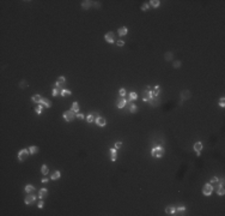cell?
<instances>
[{
    "mask_svg": "<svg viewBox=\"0 0 225 216\" xmlns=\"http://www.w3.org/2000/svg\"><path fill=\"white\" fill-rule=\"evenodd\" d=\"M172 57H174V55H172V53L168 52V53L165 54V60H166V61H169V60H171V59H172Z\"/></svg>",
    "mask_w": 225,
    "mask_h": 216,
    "instance_id": "36",
    "label": "cell"
},
{
    "mask_svg": "<svg viewBox=\"0 0 225 216\" xmlns=\"http://www.w3.org/2000/svg\"><path fill=\"white\" fill-rule=\"evenodd\" d=\"M129 98H130V101L136 100V98H138V94L134 93V91H133V93H130V94H129Z\"/></svg>",
    "mask_w": 225,
    "mask_h": 216,
    "instance_id": "34",
    "label": "cell"
},
{
    "mask_svg": "<svg viewBox=\"0 0 225 216\" xmlns=\"http://www.w3.org/2000/svg\"><path fill=\"white\" fill-rule=\"evenodd\" d=\"M145 90H151V87H150V85H146V87H145Z\"/></svg>",
    "mask_w": 225,
    "mask_h": 216,
    "instance_id": "49",
    "label": "cell"
},
{
    "mask_svg": "<svg viewBox=\"0 0 225 216\" xmlns=\"http://www.w3.org/2000/svg\"><path fill=\"white\" fill-rule=\"evenodd\" d=\"M191 96H192V94H191L189 90H184V91H182V94H181V98H182V101L188 100Z\"/></svg>",
    "mask_w": 225,
    "mask_h": 216,
    "instance_id": "16",
    "label": "cell"
},
{
    "mask_svg": "<svg viewBox=\"0 0 225 216\" xmlns=\"http://www.w3.org/2000/svg\"><path fill=\"white\" fill-rule=\"evenodd\" d=\"M149 102H150V106H151V107H158V106L161 104V100H159L158 97H155V96H153V98H151Z\"/></svg>",
    "mask_w": 225,
    "mask_h": 216,
    "instance_id": "10",
    "label": "cell"
},
{
    "mask_svg": "<svg viewBox=\"0 0 225 216\" xmlns=\"http://www.w3.org/2000/svg\"><path fill=\"white\" fill-rule=\"evenodd\" d=\"M42 98H43V97H42L41 95H38V94H36V95H34V96H32V98H31V100H32V101H34V102H36V103H41V101H42Z\"/></svg>",
    "mask_w": 225,
    "mask_h": 216,
    "instance_id": "22",
    "label": "cell"
},
{
    "mask_svg": "<svg viewBox=\"0 0 225 216\" xmlns=\"http://www.w3.org/2000/svg\"><path fill=\"white\" fill-rule=\"evenodd\" d=\"M151 98H153L152 91H151V90H144V93H143V100H144L145 102H149Z\"/></svg>",
    "mask_w": 225,
    "mask_h": 216,
    "instance_id": "7",
    "label": "cell"
},
{
    "mask_svg": "<svg viewBox=\"0 0 225 216\" xmlns=\"http://www.w3.org/2000/svg\"><path fill=\"white\" fill-rule=\"evenodd\" d=\"M96 124L99 126V127H104V126H105V124H107V120H105V118L99 117L98 119H96Z\"/></svg>",
    "mask_w": 225,
    "mask_h": 216,
    "instance_id": "12",
    "label": "cell"
},
{
    "mask_svg": "<svg viewBox=\"0 0 225 216\" xmlns=\"http://www.w3.org/2000/svg\"><path fill=\"white\" fill-rule=\"evenodd\" d=\"M181 66V61H175L174 62V67L175 68H177V67H180Z\"/></svg>",
    "mask_w": 225,
    "mask_h": 216,
    "instance_id": "46",
    "label": "cell"
},
{
    "mask_svg": "<svg viewBox=\"0 0 225 216\" xmlns=\"http://www.w3.org/2000/svg\"><path fill=\"white\" fill-rule=\"evenodd\" d=\"M41 104L43 106V107H46V108H49L50 106H52V101L50 100H48V98H42V101H41Z\"/></svg>",
    "mask_w": 225,
    "mask_h": 216,
    "instance_id": "15",
    "label": "cell"
},
{
    "mask_svg": "<svg viewBox=\"0 0 225 216\" xmlns=\"http://www.w3.org/2000/svg\"><path fill=\"white\" fill-rule=\"evenodd\" d=\"M42 183H43V184H47V183H48V178H43V179H42Z\"/></svg>",
    "mask_w": 225,
    "mask_h": 216,
    "instance_id": "47",
    "label": "cell"
},
{
    "mask_svg": "<svg viewBox=\"0 0 225 216\" xmlns=\"http://www.w3.org/2000/svg\"><path fill=\"white\" fill-rule=\"evenodd\" d=\"M29 154H30V151H29V150H27V149H22V150L18 153V160H19L20 162L25 161V160L28 158Z\"/></svg>",
    "mask_w": 225,
    "mask_h": 216,
    "instance_id": "3",
    "label": "cell"
},
{
    "mask_svg": "<svg viewBox=\"0 0 225 216\" xmlns=\"http://www.w3.org/2000/svg\"><path fill=\"white\" fill-rule=\"evenodd\" d=\"M92 6V1H89V0H85V1H83L82 2V7L83 8H85V10H88V8H90Z\"/></svg>",
    "mask_w": 225,
    "mask_h": 216,
    "instance_id": "18",
    "label": "cell"
},
{
    "mask_svg": "<svg viewBox=\"0 0 225 216\" xmlns=\"http://www.w3.org/2000/svg\"><path fill=\"white\" fill-rule=\"evenodd\" d=\"M129 112L130 113H136L138 112V107L135 104H129Z\"/></svg>",
    "mask_w": 225,
    "mask_h": 216,
    "instance_id": "31",
    "label": "cell"
},
{
    "mask_svg": "<svg viewBox=\"0 0 225 216\" xmlns=\"http://www.w3.org/2000/svg\"><path fill=\"white\" fill-rule=\"evenodd\" d=\"M149 7H150V4L149 2H144L141 5V11H146V10H149Z\"/></svg>",
    "mask_w": 225,
    "mask_h": 216,
    "instance_id": "35",
    "label": "cell"
},
{
    "mask_svg": "<svg viewBox=\"0 0 225 216\" xmlns=\"http://www.w3.org/2000/svg\"><path fill=\"white\" fill-rule=\"evenodd\" d=\"M119 95H120L121 97H125V96H126V89H125V88H121V89L119 90Z\"/></svg>",
    "mask_w": 225,
    "mask_h": 216,
    "instance_id": "38",
    "label": "cell"
},
{
    "mask_svg": "<svg viewBox=\"0 0 225 216\" xmlns=\"http://www.w3.org/2000/svg\"><path fill=\"white\" fill-rule=\"evenodd\" d=\"M218 181H219V179H218L217 177H213V178L211 179L210 184H211V185H214V184H218Z\"/></svg>",
    "mask_w": 225,
    "mask_h": 216,
    "instance_id": "37",
    "label": "cell"
},
{
    "mask_svg": "<svg viewBox=\"0 0 225 216\" xmlns=\"http://www.w3.org/2000/svg\"><path fill=\"white\" fill-rule=\"evenodd\" d=\"M159 4H161L159 0H151V1H150V5H151L152 7H158Z\"/></svg>",
    "mask_w": 225,
    "mask_h": 216,
    "instance_id": "29",
    "label": "cell"
},
{
    "mask_svg": "<svg viewBox=\"0 0 225 216\" xmlns=\"http://www.w3.org/2000/svg\"><path fill=\"white\" fill-rule=\"evenodd\" d=\"M47 194H48V190H47V188H41V190L38 191V197H40V199L46 198Z\"/></svg>",
    "mask_w": 225,
    "mask_h": 216,
    "instance_id": "13",
    "label": "cell"
},
{
    "mask_svg": "<svg viewBox=\"0 0 225 216\" xmlns=\"http://www.w3.org/2000/svg\"><path fill=\"white\" fill-rule=\"evenodd\" d=\"M41 172H42V174H43V175H48V173H49L48 166L43 164V166H42V168H41Z\"/></svg>",
    "mask_w": 225,
    "mask_h": 216,
    "instance_id": "27",
    "label": "cell"
},
{
    "mask_svg": "<svg viewBox=\"0 0 225 216\" xmlns=\"http://www.w3.org/2000/svg\"><path fill=\"white\" fill-rule=\"evenodd\" d=\"M90 114H91V115H92V118H94V119H95V120H96V119H98V118H99V117H101V115H99V113H98V112H91V113H90Z\"/></svg>",
    "mask_w": 225,
    "mask_h": 216,
    "instance_id": "39",
    "label": "cell"
},
{
    "mask_svg": "<svg viewBox=\"0 0 225 216\" xmlns=\"http://www.w3.org/2000/svg\"><path fill=\"white\" fill-rule=\"evenodd\" d=\"M65 84H66V78L64 76H60L55 83V87L56 88H60V89H65Z\"/></svg>",
    "mask_w": 225,
    "mask_h": 216,
    "instance_id": "6",
    "label": "cell"
},
{
    "mask_svg": "<svg viewBox=\"0 0 225 216\" xmlns=\"http://www.w3.org/2000/svg\"><path fill=\"white\" fill-rule=\"evenodd\" d=\"M212 192H213V185L206 184V185L202 187V194L204 196H211Z\"/></svg>",
    "mask_w": 225,
    "mask_h": 216,
    "instance_id": "4",
    "label": "cell"
},
{
    "mask_svg": "<svg viewBox=\"0 0 225 216\" xmlns=\"http://www.w3.org/2000/svg\"><path fill=\"white\" fill-rule=\"evenodd\" d=\"M224 98H225V97H220V102H219V106H220V107H224V106H225Z\"/></svg>",
    "mask_w": 225,
    "mask_h": 216,
    "instance_id": "43",
    "label": "cell"
},
{
    "mask_svg": "<svg viewBox=\"0 0 225 216\" xmlns=\"http://www.w3.org/2000/svg\"><path fill=\"white\" fill-rule=\"evenodd\" d=\"M35 201H36V197H35L32 193H28L27 197H25V199H24V203H25L27 205H31V204L35 203Z\"/></svg>",
    "mask_w": 225,
    "mask_h": 216,
    "instance_id": "5",
    "label": "cell"
},
{
    "mask_svg": "<svg viewBox=\"0 0 225 216\" xmlns=\"http://www.w3.org/2000/svg\"><path fill=\"white\" fill-rule=\"evenodd\" d=\"M61 177V173H60V171H55L54 173H53V175L50 177V179L52 180H58L59 178Z\"/></svg>",
    "mask_w": 225,
    "mask_h": 216,
    "instance_id": "23",
    "label": "cell"
},
{
    "mask_svg": "<svg viewBox=\"0 0 225 216\" xmlns=\"http://www.w3.org/2000/svg\"><path fill=\"white\" fill-rule=\"evenodd\" d=\"M159 93H161V88H159V85H156V87H155V90L152 91L153 96H155V97H158Z\"/></svg>",
    "mask_w": 225,
    "mask_h": 216,
    "instance_id": "28",
    "label": "cell"
},
{
    "mask_svg": "<svg viewBox=\"0 0 225 216\" xmlns=\"http://www.w3.org/2000/svg\"><path fill=\"white\" fill-rule=\"evenodd\" d=\"M175 211H176V208H174V207H166L165 208L166 215H175Z\"/></svg>",
    "mask_w": 225,
    "mask_h": 216,
    "instance_id": "17",
    "label": "cell"
},
{
    "mask_svg": "<svg viewBox=\"0 0 225 216\" xmlns=\"http://www.w3.org/2000/svg\"><path fill=\"white\" fill-rule=\"evenodd\" d=\"M72 95V93H71V90H68V89H62V91H61V96H71Z\"/></svg>",
    "mask_w": 225,
    "mask_h": 216,
    "instance_id": "32",
    "label": "cell"
},
{
    "mask_svg": "<svg viewBox=\"0 0 225 216\" xmlns=\"http://www.w3.org/2000/svg\"><path fill=\"white\" fill-rule=\"evenodd\" d=\"M77 118H78V119H80V120H83L85 117H84V114H82V113H77Z\"/></svg>",
    "mask_w": 225,
    "mask_h": 216,
    "instance_id": "44",
    "label": "cell"
},
{
    "mask_svg": "<svg viewBox=\"0 0 225 216\" xmlns=\"http://www.w3.org/2000/svg\"><path fill=\"white\" fill-rule=\"evenodd\" d=\"M126 104H127V100H126L125 97H121V96H120V97L117 98V101H116V107L120 108V109H122Z\"/></svg>",
    "mask_w": 225,
    "mask_h": 216,
    "instance_id": "8",
    "label": "cell"
},
{
    "mask_svg": "<svg viewBox=\"0 0 225 216\" xmlns=\"http://www.w3.org/2000/svg\"><path fill=\"white\" fill-rule=\"evenodd\" d=\"M117 32H119V35H120V36H125V35L128 32V29H127L126 27H121V28H119Z\"/></svg>",
    "mask_w": 225,
    "mask_h": 216,
    "instance_id": "20",
    "label": "cell"
},
{
    "mask_svg": "<svg viewBox=\"0 0 225 216\" xmlns=\"http://www.w3.org/2000/svg\"><path fill=\"white\" fill-rule=\"evenodd\" d=\"M116 158H117V151L115 148H111L110 149V160L114 162V161H116Z\"/></svg>",
    "mask_w": 225,
    "mask_h": 216,
    "instance_id": "14",
    "label": "cell"
},
{
    "mask_svg": "<svg viewBox=\"0 0 225 216\" xmlns=\"http://www.w3.org/2000/svg\"><path fill=\"white\" fill-rule=\"evenodd\" d=\"M104 40H105L108 43H113V42L115 41V35H114V32H111V31L107 32L105 36H104Z\"/></svg>",
    "mask_w": 225,
    "mask_h": 216,
    "instance_id": "9",
    "label": "cell"
},
{
    "mask_svg": "<svg viewBox=\"0 0 225 216\" xmlns=\"http://www.w3.org/2000/svg\"><path fill=\"white\" fill-rule=\"evenodd\" d=\"M25 192L27 193H34L35 192V186H32V185H27L25 186Z\"/></svg>",
    "mask_w": 225,
    "mask_h": 216,
    "instance_id": "25",
    "label": "cell"
},
{
    "mask_svg": "<svg viewBox=\"0 0 225 216\" xmlns=\"http://www.w3.org/2000/svg\"><path fill=\"white\" fill-rule=\"evenodd\" d=\"M29 151H30V154H37V153H38V148L35 147V145H31V147L29 148Z\"/></svg>",
    "mask_w": 225,
    "mask_h": 216,
    "instance_id": "30",
    "label": "cell"
},
{
    "mask_svg": "<svg viewBox=\"0 0 225 216\" xmlns=\"http://www.w3.org/2000/svg\"><path fill=\"white\" fill-rule=\"evenodd\" d=\"M71 111L74 112V113H79V103L78 102H73L72 107H71Z\"/></svg>",
    "mask_w": 225,
    "mask_h": 216,
    "instance_id": "19",
    "label": "cell"
},
{
    "mask_svg": "<svg viewBox=\"0 0 225 216\" xmlns=\"http://www.w3.org/2000/svg\"><path fill=\"white\" fill-rule=\"evenodd\" d=\"M25 85H28L25 82H22V83H20V88H23V87H25Z\"/></svg>",
    "mask_w": 225,
    "mask_h": 216,
    "instance_id": "48",
    "label": "cell"
},
{
    "mask_svg": "<svg viewBox=\"0 0 225 216\" xmlns=\"http://www.w3.org/2000/svg\"><path fill=\"white\" fill-rule=\"evenodd\" d=\"M217 194H219V196H224V194H225V188H224V186L219 185L218 187H217Z\"/></svg>",
    "mask_w": 225,
    "mask_h": 216,
    "instance_id": "24",
    "label": "cell"
},
{
    "mask_svg": "<svg viewBox=\"0 0 225 216\" xmlns=\"http://www.w3.org/2000/svg\"><path fill=\"white\" fill-rule=\"evenodd\" d=\"M43 108H44V107H43V106H42V104L40 103V104H38V106H37V107L35 108V112H36L37 114H41V113H42V109H43Z\"/></svg>",
    "mask_w": 225,
    "mask_h": 216,
    "instance_id": "33",
    "label": "cell"
},
{
    "mask_svg": "<svg viewBox=\"0 0 225 216\" xmlns=\"http://www.w3.org/2000/svg\"><path fill=\"white\" fill-rule=\"evenodd\" d=\"M43 205H44V203H43V201H40L38 203H37V207L41 209V208H43Z\"/></svg>",
    "mask_w": 225,
    "mask_h": 216,
    "instance_id": "45",
    "label": "cell"
},
{
    "mask_svg": "<svg viewBox=\"0 0 225 216\" xmlns=\"http://www.w3.org/2000/svg\"><path fill=\"white\" fill-rule=\"evenodd\" d=\"M120 148H122V142H116V143H115V149L117 150V149H120Z\"/></svg>",
    "mask_w": 225,
    "mask_h": 216,
    "instance_id": "41",
    "label": "cell"
},
{
    "mask_svg": "<svg viewBox=\"0 0 225 216\" xmlns=\"http://www.w3.org/2000/svg\"><path fill=\"white\" fill-rule=\"evenodd\" d=\"M201 149H202V143H201V142H196V143L194 144V150H195L196 153H200Z\"/></svg>",
    "mask_w": 225,
    "mask_h": 216,
    "instance_id": "21",
    "label": "cell"
},
{
    "mask_svg": "<svg viewBox=\"0 0 225 216\" xmlns=\"http://www.w3.org/2000/svg\"><path fill=\"white\" fill-rule=\"evenodd\" d=\"M116 45H117L119 47H122V46L125 45V41H122V40H119V41L116 42Z\"/></svg>",
    "mask_w": 225,
    "mask_h": 216,
    "instance_id": "42",
    "label": "cell"
},
{
    "mask_svg": "<svg viewBox=\"0 0 225 216\" xmlns=\"http://www.w3.org/2000/svg\"><path fill=\"white\" fill-rule=\"evenodd\" d=\"M164 154H165L164 148H163V147H159V145L156 147V148H153V149L151 150V155H152L153 157H156V158H161V157H163Z\"/></svg>",
    "mask_w": 225,
    "mask_h": 216,
    "instance_id": "1",
    "label": "cell"
},
{
    "mask_svg": "<svg viewBox=\"0 0 225 216\" xmlns=\"http://www.w3.org/2000/svg\"><path fill=\"white\" fill-rule=\"evenodd\" d=\"M85 118H86V121H88V123H92V121H94V118H92L91 114H88Z\"/></svg>",
    "mask_w": 225,
    "mask_h": 216,
    "instance_id": "40",
    "label": "cell"
},
{
    "mask_svg": "<svg viewBox=\"0 0 225 216\" xmlns=\"http://www.w3.org/2000/svg\"><path fill=\"white\" fill-rule=\"evenodd\" d=\"M186 207L184 205H180V207H177L176 208V211H175V215H184V213H186Z\"/></svg>",
    "mask_w": 225,
    "mask_h": 216,
    "instance_id": "11",
    "label": "cell"
},
{
    "mask_svg": "<svg viewBox=\"0 0 225 216\" xmlns=\"http://www.w3.org/2000/svg\"><path fill=\"white\" fill-rule=\"evenodd\" d=\"M62 118L65 119V121H68V123H69V121H73L74 118H77V114L69 109V111H66L64 114H62Z\"/></svg>",
    "mask_w": 225,
    "mask_h": 216,
    "instance_id": "2",
    "label": "cell"
},
{
    "mask_svg": "<svg viewBox=\"0 0 225 216\" xmlns=\"http://www.w3.org/2000/svg\"><path fill=\"white\" fill-rule=\"evenodd\" d=\"M61 91H62V89H60V88H54L53 89V93H52V95L55 97V96H59V95H61Z\"/></svg>",
    "mask_w": 225,
    "mask_h": 216,
    "instance_id": "26",
    "label": "cell"
}]
</instances>
